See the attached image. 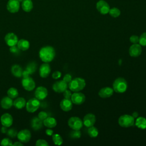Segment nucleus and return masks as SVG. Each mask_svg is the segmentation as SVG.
<instances>
[{
    "label": "nucleus",
    "instance_id": "8fccbe9b",
    "mask_svg": "<svg viewBox=\"0 0 146 146\" xmlns=\"http://www.w3.org/2000/svg\"><path fill=\"white\" fill-rule=\"evenodd\" d=\"M18 1L19 2H22L23 1V0H18Z\"/></svg>",
    "mask_w": 146,
    "mask_h": 146
},
{
    "label": "nucleus",
    "instance_id": "423d86ee",
    "mask_svg": "<svg viewBox=\"0 0 146 146\" xmlns=\"http://www.w3.org/2000/svg\"><path fill=\"white\" fill-rule=\"evenodd\" d=\"M40 103L39 100L35 98L30 99L26 104V108L29 112H34L39 107Z\"/></svg>",
    "mask_w": 146,
    "mask_h": 146
},
{
    "label": "nucleus",
    "instance_id": "4468645a",
    "mask_svg": "<svg viewBox=\"0 0 146 146\" xmlns=\"http://www.w3.org/2000/svg\"><path fill=\"white\" fill-rule=\"evenodd\" d=\"M47 90L43 86L38 87L35 91V96L36 99H39V100L44 99L47 97Z\"/></svg>",
    "mask_w": 146,
    "mask_h": 146
},
{
    "label": "nucleus",
    "instance_id": "bb28decb",
    "mask_svg": "<svg viewBox=\"0 0 146 146\" xmlns=\"http://www.w3.org/2000/svg\"><path fill=\"white\" fill-rule=\"evenodd\" d=\"M22 8L25 12H30L33 8V3L31 0H23Z\"/></svg>",
    "mask_w": 146,
    "mask_h": 146
},
{
    "label": "nucleus",
    "instance_id": "1a4fd4ad",
    "mask_svg": "<svg viewBox=\"0 0 146 146\" xmlns=\"http://www.w3.org/2000/svg\"><path fill=\"white\" fill-rule=\"evenodd\" d=\"M85 99V95L83 93L79 92H74L71 97V100L72 102L76 105H80L83 104L84 102Z\"/></svg>",
    "mask_w": 146,
    "mask_h": 146
},
{
    "label": "nucleus",
    "instance_id": "a211bd4d",
    "mask_svg": "<svg viewBox=\"0 0 146 146\" xmlns=\"http://www.w3.org/2000/svg\"><path fill=\"white\" fill-rule=\"evenodd\" d=\"M96 121L95 116L92 113H87L84 116L83 123V124L87 127H90L93 126Z\"/></svg>",
    "mask_w": 146,
    "mask_h": 146
},
{
    "label": "nucleus",
    "instance_id": "f3484780",
    "mask_svg": "<svg viewBox=\"0 0 146 146\" xmlns=\"http://www.w3.org/2000/svg\"><path fill=\"white\" fill-rule=\"evenodd\" d=\"M1 122L3 126L10 127L13 122V117L10 114L8 113H3L1 117Z\"/></svg>",
    "mask_w": 146,
    "mask_h": 146
},
{
    "label": "nucleus",
    "instance_id": "c756f323",
    "mask_svg": "<svg viewBox=\"0 0 146 146\" xmlns=\"http://www.w3.org/2000/svg\"><path fill=\"white\" fill-rule=\"evenodd\" d=\"M89 128L88 129V134L89 135V136L91 137H96L99 133V131L98 130V129L94 127V126H91L88 127Z\"/></svg>",
    "mask_w": 146,
    "mask_h": 146
},
{
    "label": "nucleus",
    "instance_id": "c03bdc74",
    "mask_svg": "<svg viewBox=\"0 0 146 146\" xmlns=\"http://www.w3.org/2000/svg\"><path fill=\"white\" fill-rule=\"evenodd\" d=\"M19 48H18V47L17 46H11V47H10V51L11 52H13V53H17L18 52V51H19Z\"/></svg>",
    "mask_w": 146,
    "mask_h": 146
},
{
    "label": "nucleus",
    "instance_id": "e433bc0d",
    "mask_svg": "<svg viewBox=\"0 0 146 146\" xmlns=\"http://www.w3.org/2000/svg\"><path fill=\"white\" fill-rule=\"evenodd\" d=\"M35 64L33 62L29 64L27 66L26 68V71L29 73V74L33 73L35 71Z\"/></svg>",
    "mask_w": 146,
    "mask_h": 146
},
{
    "label": "nucleus",
    "instance_id": "cd10ccee",
    "mask_svg": "<svg viewBox=\"0 0 146 146\" xmlns=\"http://www.w3.org/2000/svg\"><path fill=\"white\" fill-rule=\"evenodd\" d=\"M135 125L139 128L144 129L146 128V119L144 117H139L135 121Z\"/></svg>",
    "mask_w": 146,
    "mask_h": 146
},
{
    "label": "nucleus",
    "instance_id": "de8ad7c7",
    "mask_svg": "<svg viewBox=\"0 0 146 146\" xmlns=\"http://www.w3.org/2000/svg\"><path fill=\"white\" fill-rule=\"evenodd\" d=\"M13 145H15V146H22L23 145V143L21 142V141H16L15 142Z\"/></svg>",
    "mask_w": 146,
    "mask_h": 146
},
{
    "label": "nucleus",
    "instance_id": "4c0bfd02",
    "mask_svg": "<svg viewBox=\"0 0 146 146\" xmlns=\"http://www.w3.org/2000/svg\"><path fill=\"white\" fill-rule=\"evenodd\" d=\"M35 145L36 146H47L48 145V144L45 140L39 139L36 141Z\"/></svg>",
    "mask_w": 146,
    "mask_h": 146
},
{
    "label": "nucleus",
    "instance_id": "79ce46f5",
    "mask_svg": "<svg viewBox=\"0 0 146 146\" xmlns=\"http://www.w3.org/2000/svg\"><path fill=\"white\" fill-rule=\"evenodd\" d=\"M72 80V76L71 75L67 74H66L64 77H63V80H64L66 83H69Z\"/></svg>",
    "mask_w": 146,
    "mask_h": 146
},
{
    "label": "nucleus",
    "instance_id": "dca6fc26",
    "mask_svg": "<svg viewBox=\"0 0 146 146\" xmlns=\"http://www.w3.org/2000/svg\"><path fill=\"white\" fill-rule=\"evenodd\" d=\"M96 9L101 14H106L109 12L110 6L106 1L100 0L96 3Z\"/></svg>",
    "mask_w": 146,
    "mask_h": 146
},
{
    "label": "nucleus",
    "instance_id": "c9c22d12",
    "mask_svg": "<svg viewBox=\"0 0 146 146\" xmlns=\"http://www.w3.org/2000/svg\"><path fill=\"white\" fill-rule=\"evenodd\" d=\"M1 145L3 146H7V145H13V143L12 141L9 139V138H4L2 139V140L1 142Z\"/></svg>",
    "mask_w": 146,
    "mask_h": 146
},
{
    "label": "nucleus",
    "instance_id": "9d476101",
    "mask_svg": "<svg viewBox=\"0 0 146 146\" xmlns=\"http://www.w3.org/2000/svg\"><path fill=\"white\" fill-rule=\"evenodd\" d=\"M67 83L63 80L57 81L52 85L53 90L58 93L63 92L66 90H67Z\"/></svg>",
    "mask_w": 146,
    "mask_h": 146
},
{
    "label": "nucleus",
    "instance_id": "7ed1b4c3",
    "mask_svg": "<svg viewBox=\"0 0 146 146\" xmlns=\"http://www.w3.org/2000/svg\"><path fill=\"white\" fill-rule=\"evenodd\" d=\"M113 90L117 93H123L127 89V83L123 78H118L113 83Z\"/></svg>",
    "mask_w": 146,
    "mask_h": 146
},
{
    "label": "nucleus",
    "instance_id": "20e7f679",
    "mask_svg": "<svg viewBox=\"0 0 146 146\" xmlns=\"http://www.w3.org/2000/svg\"><path fill=\"white\" fill-rule=\"evenodd\" d=\"M118 123L122 127H129L135 124V118L129 115H123L119 118Z\"/></svg>",
    "mask_w": 146,
    "mask_h": 146
},
{
    "label": "nucleus",
    "instance_id": "72a5a7b5",
    "mask_svg": "<svg viewBox=\"0 0 146 146\" xmlns=\"http://www.w3.org/2000/svg\"><path fill=\"white\" fill-rule=\"evenodd\" d=\"M18 133L17 131L14 128H10L7 130V135L8 136H10L11 138H14L17 136Z\"/></svg>",
    "mask_w": 146,
    "mask_h": 146
},
{
    "label": "nucleus",
    "instance_id": "2eb2a0df",
    "mask_svg": "<svg viewBox=\"0 0 146 146\" xmlns=\"http://www.w3.org/2000/svg\"><path fill=\"white\" fill-rule=\"evenodd\" d=\"M51 72V68L50 66L48 63H43L39 68V73L40 77L43 78H47L50 74Z\"/></svg>",
    "mask_w": 146,
    "mask_h": 146
},
{
    "label": "nucleus",
    "instance_id": "393cba45",
    "mask_svg": "<svg viewBox=\"0 0 146 146\" xmlns=\"http://www.w3.org/2000/svg\"><path fill=\"white\" fill-rule=\"evenodd\" d=\"M17 47L18 48L22 51H26L29 48L30 43L26 39H20L17 42Z\"/></svg>",
    "mask_w": 146,
    "mask_h": 146
},
{
    "label": "nucleus",
    "instance_id": "f03ea898",
    "mask_svg": "<svg viewBox=\"0 0 146 146\" xmlns=\"http://www.w3.org/2000/svg\"><path fill=\"white\" fill-rule=\"evenodd\" d=\"M86 86V81L81 78H75L68 83V88L73 92H79Z\"/></svg>",
    "mask_w": 146,
    "mask_h": 146
},
{
    "label": "nucleus",
    "instance_id": "4be33fe9",
    "mask_svg": "<svg viewBox=\"0 0 146 146\" xmlns=\"http://www.w3.org/2000/svg\"><path fill=\"white\" fill-rule=\"evenodd\" d=\"M1 106L3 109H9L13 106V101L10 97L5 96L1 101Z\"/></svg>",
    "mask_w": 146,
    "mask_h": 146
},
{
    "label": "nucleus",
    "instance_id": "9b49d317",
    "mask_svg": "<svg viewBox=\"0 0 146 146\" xmlns=\"http://www.w3.org/2000/svg\"><path fill=\"white\" fill-rule=\"evenodd\" d=\"M5 41L7 46L11 47L15 46L17 44L18 39L17 36L15 34L13 33H9L7 34L5 36Z\"/></svg>",
    "mask_w": 146,
    "mask_h": 146
},
{
    "label": "nucleus",
    "instance_id": "58836bf2",
    "mask_svg": "<svg viewBox=\"0 0 146 146\" xmlns=\"http://www.w3.org/2000/svg\"><path fill=\"white\" fill-rule=\"evenodd\" d=\"M139 37L137 35H132L130 38H129V40L131 43H132L133 44L135 43H139Z\"/></svg>",
    "mask_w": 146,
    "mask_h": 146
},
{
    "label": "nucleus",
    "instance_id": "49530a36",
    "mask_svg": "<svg viewBox=\"0 0 146 146\" xmlns=\"http://www.w3.org/2000/svg\"><path fill=\"white\" fill-rule=\"evenodd\" d=\"M7 128V127H6L3 126V127H2V128H1V132H2V133H7V130H8Z\"/></svg>",
    "mask_w": 146,
    "mask_h": 146
},
{
    "label": "nucleus",
    "instance_id": "39448f33",
    "mask_svg": "<svg viewBox=\"0 0 146 146\" xmlns=\"http://www.w3.org/2000/svg\"><path fill=\"white\" fill-rule=\"evenodd\" d=\"M68 125L73 130H80L82 128L83 123L79 117L74 116L68 119Z\"/></svg>",
    "mask_w": 146,
    "mask_h": 146
},
{
    "label": "nucleus",
    "instance_id": "6ab92c4d",
    "mask_svg": "<svg viewBox=\"0 0 146 146\" xmlns=\"http://www.w3.org/2000/svg\"><path fill=\"white\" fill-rule=\"evenodd\" d=\"M113 88L110 87H105L101 88L99 91V96L102 98H107L111 96L113 93Z\"/></svg>",
    "mask_w": 146,
    "mask_h": 146
},
{
    "label": "nucleus",
    "instance_id": "ddd939ff",
    "mask_svg": "<svg viewBox=\"0 0 146 146\" xmlns=\"http://www.w3.org/2000/svg\"><path fill=\"white\" fill-rule=\"evenodd\" d=\"M141 47L140 44L135 43L130 46L129 48V54L132 57H137L141 53Z\"/></svg>",
    "mask_w": 146,
    "mask_h": 146
},
{
    "label": "nucleus",
    "instance_id": "a18cd8bd",
    "mask_svg": "<svg viewBox=\"0 0 146 146\" xmlns=\"http://www.w3.org/2000/svg\"><path fill=\"white\" fill-rule=\"evenodd\" d=\"M46 133L48 136H51L53 134V131L50 128H48L46 130Z\"/></svg>",
    "mask_w": 146,
    "mask_h": 146
},
{
    "label": "nucleus",
    "instance_id": "a878e982",
    "mask_svg": "<svg viewBox=\"0 0 146 146\" xmlns=\"http://www.w3.org/2000/svg\"><path fill=\"white\" fill-rule=\"evenodd\" d=\"M26 100L22 97L17 98L13 102V106L17 109H18V110L23 108L25 106H26Z\"/></svg>",
    "mask_w": 146,
    "mask_h": 146
},
{
    "label": "nucleus",
    "instance_id": "5701e85b",
    "mask_svg": "<svg viewBox=\"0 0 146 146\" xmlns=\"http://www.w3.org/2000/svg\"><path fill=\"white\" fill-rule=\"evenodd\" d=\"M11 71L12 74L17 78H20L22 76L23 74V70L22 67L18 65V64H14L11 67Z\"/></svg>",
    "mask_w": 146,
    "mask_h": 146
},
{
    "label": "nucleus",
    "instance_id": "412c9836",
    "mask_svg": "<svg viewBox=\"0 0 146 146\" xmlns=\"http://www.w3.org/2000/svg\"><path fill=\"white\" fill-rule=\"evenodd\" d=\"M43 121L38 117H34L31 120V127L34 130H39L43 127Z\"/></svg>",
    "mask_w": 146,
    "mask_h": 146
},
{
    "label": "nucleus",
    "instance_id": "6e6552de",
    "mask_svg": "<svg viewBox=\"0 0 146 146\" xmlns=\"http://www.w3.org/2000/svg\"><path fill=\"white\" fill-rule=\"evenodd\" d=\"M22 85L26 90L29 91H32L35 87L34 80L29 76L24 77V78L22 80Z\"/></svg>",
    "mask_w": 146,
    "mask_h": 146
},
{
    "label": "nucleus",
    "instance_id": "f8f14e48",
    "mask_svg": "<svg viewBox=\"0 0 146 146\" xmlns=\"http://www.w3.org/2000/svg\"><path fill=\"white\" fill-rule=\"evenodd\" d=\"M19 2L18 0H9L7 4V9L11 13H15L19 11Z\"/></svg>",
    "mask_w": 146,
    "mask_h": 146
},
{
    "label": "nucleus",
    "instance_id": "f704fd0d",
    "mask_svg": "<svg viewBox=\"0 0 146 146\" xmlns=\"http://www.w3.org/2000/svg\"><path fill=\"white\" fill-rule=\"evenodd\" d=\"M70 136L73 139H78L81 136V133L79 130H73L71 133Z\"/></svg>",
    "mask_w": 146,
    "mask_h": 146
},
{
    "label": "nucleus",
    "instance_id": "7c9ffc66",
    "mask_svg": "<svg viewBox=\"0 0 146 146\" xmlns=\"http://www.w3.org/2000/svg\"><path fill=\"white\" fill-rule=\"evenodd\" d=\"M52 140L55 145H60L63 143V139L59 134H54L52 135Z\"/></svg>",
    "mask_w": 146,
    "mask_h": 146
},
{
    "label": "nucleus",
    "instance_id": "0eeeda50",
    "mask_svg": "<svg viewBox=\"0 0 146 146\" xmlns=\"http://www.w3.org/2000/svg\"><path fill=\"white\" fill-rule=\"evenodd\" d=\"M17 137L19 141L24 143L29 142L31 139V134L29 129H22L18 132Z\"/></svg>",
    "mask_w": 146,
    "mask_h": 146
},
{
    "label": "nucleus",
    "instance_id": "a19ab883",
    "mask_svg": "<svg viewBox=\"0 0 146 146\" xmlns=\"http://www.w3.org/2000/svg\"><path fill=\"white\" fill-rule=\"evenodd\" d=\"M71 95H72V94H71V92L70 90H66L63 92V96H64V98H66V99H71Z\"/></svg>",
    "mask_w": 146,
    "mask_h": 146
},
{
    "label": "nucleus",
    "instance_id": "ea45409f",
    "mask_svg": "<svg viewBox=\"0 0 146 146\" xmlns=\"http://www.w3.org/2000/svg\"><path fill=\"white\" fill-rule=\"evenodd\" d=\"M40 120H42V121H43L46 118H47L48 117L47 116V113L44 112V111H41L38 113V116Z\"/></svg>",
    "mask_w": 146,
    "mask_h": 146
},
{
    "label": "nucleus",
    "instance_id": "f257e3e1",
    "mask_svg": "<svg viewBox=\"0 0 146 146\" xmlns=\"http://www.w3.org/2000/svg\"><path fill=\"white\" fill-rule=\"evenodd\" d=\"M39 56L42 61L44 63H49L55 58V49L50 46L43 47L39 50Z\"/></svg>",
    "mask_w": 146,
    "mask_h": 146
},
{
    "label": "nucleus",
    "instance_id": "b1692460",
    "mask_svg": "<svg viewBox=\"0 0 146 146\" xmlns=\"http://www.w3.org/2000/svg\"><path fill=\"white\" fill-rule=\"evenodd\" d=\"M43 123L44 125H45L46 127L49 128L55 127L57 124V122L55 119L52 117H47L43 121Z\"/></svg>",
    "mask_w": 146,
    "mask_h": 146
},
{
    "label": "nucleus",
    "instance_id": "2f4dec72",
    "mask_svg": "<svg viewBox=\"0 0 146 146\" xmlns=\"http://www.w3.org/2000/svg\"><path fill=\"white\" fill-rule=\"evenodd\" d=\"M108 13H110L111 16L114 18H116L119 17L120 14V11L117 8H116V7H113L111 9H110Z\"/></svg>",
    "mask_w": 146,
    "mask_h": 146
},
{
    "label": "nucleus",
    "instance_id": "09e8293b",
    "mask_svg": "<svg viewBox=\"0 0 146 146\" xmlns=\"http://www.w3.org/2000/svg\"><path fill=\"white\" fill-rule=\"evenodd\" d=\"M137 116H138V113H137V112H133V114H132V116H133L134 118L137 117Z\"/></svg>",
    "mask_w": 146,
    "mask_h": 146
},
{
    "label": "nucleus",
    "instance_id": "aec40b11",
    "mask_svg": "<svg viewBox=\"0 0 146 146\" xmlns=\"http://www.w3.org/2000/svg\"><path fill=\"white\" fill-rule=\"evenodd\" d=\"M60 107L63 111H69L72 108V102L71 99L64 98L60 103Z\"/></svg>",
    "mask_w": 146,
    "mask_h": 146
},
{
    "label": "nucleus",
    "instance_id": "473e14b6",
    "mask_svg": "<svg viewBox=\"0 0 146 146\" xmlns=\"http://www.w3.org/2000/svg\"><path fill=\"white\" fill-rule=\"evenodd\" d=\"M139 43L141 46H146V32L143 33L139 37Z\"/></svg>",
    "mask_w": 146,
    "mask_h": 146
},
{
    "label": "nucleus",
    "instance_id": "37998d69",
    "mask_svg": "<svg viewBox=\"0 0 146 146\" xmlns=\"http://www.w3.org/2000/svg\"><path fill=\"white\" fill-rule=\"evenodd\" d=\"M61 72L59 71H56L55 72H53L52 75V77L53 79H58L59 78H60L61 76Z\"/></svg>",
    "mask_w": 146,
    "mask_h": 146
},
{
    "label": "nucleus",
    "instance_id": "c85d7f7f",
    "mask_svg": "<svg viewBox=\"0 0 146 146\" xmlns=\"http://www.w3.org/2000/svg\"><path fill=\"white\" fill-rule=\"evenodd\" d=\"M7 96L10 97L11 99H14L16 98L18 96V91L17 89L14 87H11L10 88L7 92Z\"/></svg>",
    "mask_w": 146,
    "mask_h": 146
}]
</instances>
